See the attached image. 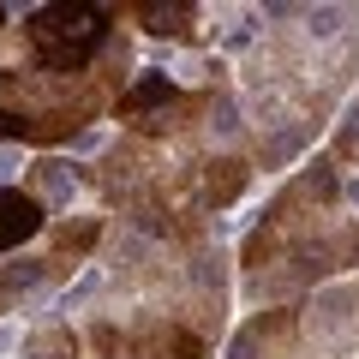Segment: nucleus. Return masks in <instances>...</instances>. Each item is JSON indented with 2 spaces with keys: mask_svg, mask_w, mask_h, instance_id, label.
<instances>
[{
  "mask_svg": "<svg viewBox=\"0 0 359 359\" xmlns=\"http://www.w3.org/2000/svg\"><path fill=\"white\" fill-rule=\"evenodd\" d=\"M25 42L42 78H90V66L114 42V6L102 0H60V6H36L25 18Z\"/></svg>",
  "mask_w": 359,
  "mask_h": 359,
  "instance_id": "f257e3e1",
  "label": "nucleus"
},
{
  "mask_svg": "<svg viewBox=\"0 0 359 359\" xmlns=\"http://www.w3.org/2000/svg\"><path fill=\"white\" fill-rule=\"evenodd\" d=\"M48 228V210L25 192V186H0V252H18L25 240Z\"/></svg>",
  "mask_w": 359,
  "mask_h": 359,
  "instance_id": "f03ea898",
  "label": "nucleus"
},
{
  "mask_svg": "<svg viewBox=\"0 0 359 359\" xmlns=\"http://www.w3.org/2000/svg\"><path fill=\"white\" fill-rule=\"evenodd\" d=\"M114 13L138 18L150 36H174V42H192V30H198V6L192 0H126V6H114Z\"/></svg>",
  "mask_w": 359,
  "mask_h": 359,
  "instance_id": "7ed1b4c3",
  "label": "nucleus"
},
{
  "mask_svg": "<svg viewBox=\"0 0 359 359\" xmlns=\"http://www.w3.org/2000/svg\"><path fill=\"white\" fill-rule=\"evenodd\" d=\"M96 240H102V216H72V222H48V245H54V264L72 269L84 264L90 252H96Z\"/></svg>",
  "mask_w": 359,
  "mask_h": 359,
  "instance_id": "20e7f679",
  "label": "nucleus"
},
{
  "mask_svg": "<svg viewBox=\"0 0 359 359\" xmlns=\"http://www.w3.org/2000/svg\"><path fill=\"white\" fill-rule=\"evenodd\" d=\"M245 180H252V168H245L240 156H216V162L204 168V198H198V210H222V204H233V198L245 192Z\"/></svg>",
  "mask_w": 359,
  "mask_h": 359,
  "instance_id": "39448f33",
  "label": "nucleus"
},
{
  "mask_svg": "<svg viewBox=\"0 0 359 359\" xmlns=\"http://www.w3.org/2000/svg\"><path fill=\"white\" fill-rule=\"evenodd\" d=\"M25 359H84V335L72 323H42L25 335Z\"/></svg>",
  "mask_w": 359,
  "mask_h": 359,
  "instance_id": "423d86ee",
  "label": "nucleus"
},
{
  "mask_svg": "<svg viewBox=\"0 0 359 359\" xmlns=\"http://www.w3.org/2000/svg\"><path fill=\"white\" fill-rule=\"evenodd\" d=\"M359 156V102L347 108V126L335 132V150H330V162H353Z\"/></svg>",
  "mask_w": 359,
  "mask_h": 359,
  "instance_id": "0eeeda50",
  "label": "nucleus"
},
{
  "mask_svg": "<svg viewBox=\"0 0 359 359\" xmlns=\"http://www.w3.org/2000/svg\"><path fill=\"white\" fill-rule=\"evenodd\" d=\"M341 192H347V204H353V210H359V180H347Z\"/></svg>",
  "mask_w": 359,
  "mask_h": 359,
  "instance_id": "6e6552de",
  "label": "nucleus"
},
{
  "mask_svg": "<svg viewBox=\"0 0 359 359\" xmlns=\"http://www.w3.org/2000/svg\"><path fill=\"white\" fill-rule=\"evenodd\" d=\"M0 30H6V6H0Z\"/></svg>",
  "mask_w": 359,
  "mask_h": 359,
  "instance_id": "1a4fd4ad",
  "label": "nucleus"
},
{
  "mask_svg": "<svg viewBox=\"0 0 359 359\" xmlns=\"http://www.w3.org/2000/svg\"><path fill=\"white\" fill-rule=\"evenodd\" d=\"M353 306H359V287H353Z\"/></svg>",
  "mask_w": 359,
  "mask_h": 359,
  "instance_id": "9d476101",
  "label": "nucleus"
}]
</instances>
